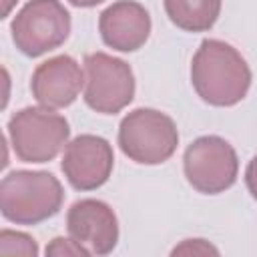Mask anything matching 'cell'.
<instances>
[{
    "mask_svg": "<svg viewBox=\"0 0 257 257\" xmlns=\"http://www.w3.org/2000/svg\"><path fill=\"white\" fill-rule=\"evenodd\" d=\"M245 185H247L251 197L257 201V157H253L245 169Z\"/></svg>",
    "mask_w": 257,
    "mask_h": 257,
    "instance_id": "2e32d148",
    "label": "cell"
},
{
    "mask_svg": "<svg viewBox=\"0 0 257 257\" xmlns=\"http://www.w3.org/2000/svg\"><path fill=\"white\" fill-rule=\"evenodd\" d=\"M183 171L189 185L203 195H219L231 189L239 175L235 149L217 135L195 139L183 157Z\"/></svg>",
    "mask_w": 257,
    "mask_h": 257,
    "instance_id": "8992f818",
    "label": "cell"
},
{
    "mask_svg": "<svg viewBox=\"0 0 257 257\" xmlns=\"http://www.w3.org/2000/svg\"><path fill=\"white\" fill-rule=\"evenodd\" d=\"M209 253L219 255V249L205 239H185L181 245H177L171 251V255H209Z\"/></svg>",
    "mask_w": 257,
    "mask_h": 257,
    "instance_id": "9a60e30c",
    "label": "cell"
},
{
    "mask_svg": "<svg viewBox=\"0 0 257 257\" xmlns=\"http://www.w3.org/2000/svg\"><path fill=\"white\" fill-rule=\"evenodd\" d=\"M169 20L185 32H207L215 26L223 0H163Z\"/></svg>",
    "mask_w": 257,
    "mask_h": 257,
    "instance_id": "7c38bea8",
    "label": "cell"
},
{
    "mask_svg": "<svg viewBox=\"0 0 257 257\" xmlns=\"http://www.w3.org/2000/svg\"><path fill=\"white\" fill-rule=\"evenodd\" d=\"M10 32L16 48L36 58L64 44L70 34V14L58 0H30L12 18Z\"/></svg>",
    "mask_w": 257,
    "mask_h": 257,
    "instance_id": "5b68a950",
    "label": "cell"
},
{
    "mask_svg": "<svg viewBox=\"0 0 257 257\" xmlns=\"http://www.w3.org/2000/svg\"><path fill=\"white\" fill-rule=\"evenodd\" d=\"M68 120L46 106H26L8 120V139L22 163H48L68 145Z\"/></svg>",
    "mask_w": 257,
    "mask_h": 257,
    "instance_id": "3957f363",
    "label": "cell"
},
{
    "mask_svg": "<svg viewBox=\"0 0 257 257\" xmlns=\"http://www.w3.org/2000/svg\"><path fill=\"white\" fill-rule=\"evenodd\" d=\"M191 84L205 102L233 106L249 92L251 68L229 42L207 38L191 60Z\"/></svg>",
    "mask_w": 257,
    "mask_h": 257,
    "instance_id": "6da1fadb",
    "label": "cell"
},
{
    "mask_svg": "<svg viewBox=\"0 0 257 257\" xmlns=\"http://www.w3.org/2000/svg\"><path fill=\"white\" fill-rule=\"evenodd\" d=\"M68 235L90 251L108 255L118 243V221L114 211L98 199H80L66 213Z\"/></svg>",
    "mask_w": 257,
    "mask_h": 257,
    "instance_id": "9c48e42d",
    "label": "cell"
},
{
    "mask_svg": "<svg viewBox=\"0 0 257 257\" xmlns=\"http://www.w3.org/2000/svg\"><path fill=\"white\" fill-rule=\"evenodd\" d=\"M66 2H70L72 6H78V8H92V6L102 4L104 0H66Z\"/></svg>",
    "mask_w": 257,
    "mask_h": 257,
    "instance_id": "e0dca14e",
    "label": "cell"
},
{
    "mask_svg": "<svg viewBox=\"0 0 257 257\" xmlns=\"http://www.w3.org/2000/svg\"><path fill=\"white\" fill-rule=\"evenodd\" d=\"M82 88L84 70L68 54H58L38 64L30 80V90L36 102L52 110L70 106Z\"/></svg>",
    "mask_w": 257,
    "mask_h": 257,
    "instance_id": "30bf717a",
    "label": "cell"
},
{
    "mask_svg": "<svg viewBox=\"0 0 257 257\" xmlns=\"http://www.w3.org/2000/svg\"><path fill=\"white\" fill-rule=\"evenodd\" d=\"M98 32L106 46L118 52H135L149 40L151 16L143 4L118 0L100 12Z\"/></svg>",
    "mask_w": 257,
    "mask_h": 257,
    "instance_id": "8fae6325",
    "label": "cell"
},
{
    "mask_svg": "<svg viewBox=\"0 0 257 257\" xmlns=\"http://www.w3.org/2000/svg\"><path fill=\"white\" fill-rule=\"evenodd\" d=\"M179 145L175 120L157 108H135L118 126L120 151L139 165H161L169 161Z\"/></svg>",
    "mask_w": 257,
    "mask_h": 257,
    "instance_id": "277c9868",
    "label": "cell"
},
{
    "mask_svg": "<svg viewBox=\"0 0 257 257\" xmlns=\"http://www.w3.org/2000/svg\"><path fill=\"white\" fill-rule=\"evenodd\" d=\"M46 255H54V257H88L90 251L86 247H82L78 241H74L72 237L70 239H64V237H56L52 239L48 245H46Z\"/></svg>",
    "mask_w": 257,
    "mask_h": 257,
    "instance_id": "5bb4252c",
    "label": "cell"
},
{
    "mask_svg": "<svg viewBox=\"0 0 257 257\" xmlns=\"http://www.w3.org/2000/svg\"><path fill=\"white\" fill-rule=\"evenodd\" d=\"M62 201L60 181L46 171H12L0 183L2 217L16 225H36L54 217Z\"/></svg>",
    "mask_w": 257,
    "mask_h": 257,
    "instance_id": "7a4b0ae2",
    "label": "cell"
},
{
    "mask_svg": "<svg viewBox=\"0 0 257 257\" xmlns=\"http://www.w3.org/2000/svg\"><path fill=\"white\" fill-rule=\"evenodd\" d=\"M133 68L106 52H92L84 58V102L100 114H116L133 102Z\"/></svg>",
    "mask_w": 257,
    "mask_h": 257,
    "instance_id": "52a82bcc",
    "label": "cell"
},
{
    "mask_svg": "<svg viewBox=\"0 0 257 257\" xmlns=\"http://www.w3.org/2000/svg\"><path fill=\"white\" fill-rule=\"evenodd\" d=\"M0 253L4 255H38V245L36 241L20 231H12V229H4L0 233Z\"/></svg>",
    "mask_w": 257,
    "mask_h": 257,
    "instance_id": "4fadbf2b",
    "label": "cell"
},
{
    "mask_svg": "<svg viewBox=\"0 0 257 257\" xmlns=\"http://www.w3.org/2000/svg\"><path fill=\"white\" fill-rule=\"evenodd\" d=\"M60 167L76 191H94L108 181L114 167V153L106 139L78 135L66 145Z\"/></svg>",
    "mask_w": 257,
    "mask_h": 257,
    "instance_id": "ba28073f",
    "label": "cell"
}]
</instances>
